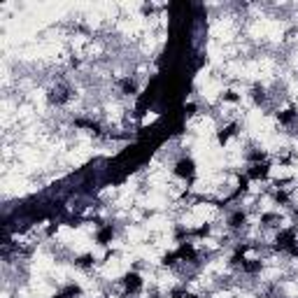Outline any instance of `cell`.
Instances as JSON below:
<instances>
[{
  "label": "cell",
  "instance_id": "1",
  "mask_svg": "<svg viewBox=\"0 0 298 298\" xmlns=\"http://www.w3.org/2000/svg\"><path fill=\"white\" fill-rule=\"evenodd\" d=\"M158 119H161V112H158V110H142L140 112V131L154 126Z\"/></svg>",
  "mask_w": 298,
  "mask_h": 298
}]
</instances>
